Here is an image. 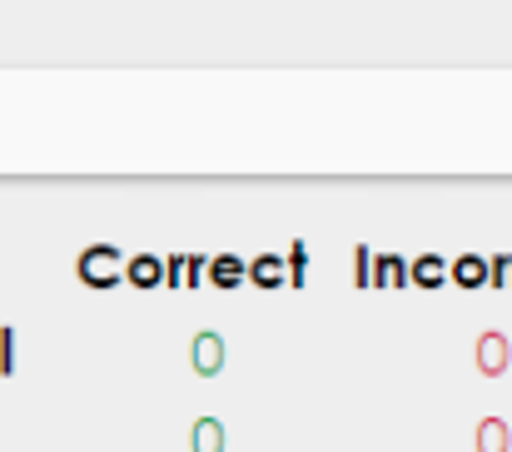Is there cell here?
<instances>
[{"label":"cell","mask_w":512,"mask_h":452,"mask_svg":"<svg viewBox=\"0 0 512 452\" xmlns=\"http://www.w3.org/2000/svg\"><path fill=\"white\" fill-rule=\"evenodd\" d=\"M125 269H130V259H125L115 244H90V249H80V259H75V279H80L85 289H95V294L120 289V284H125Z\"/></svg>","instance_id":"obj_1"},{"label":"cell","mask_w":512,"mask_h":452,"mask_svg":"<svg viewBox=\"0 0 512 452\" xmlns=\"http://www.w3.org/2000/svg\"><path fill=\"white\" fill-rule=\"evenodd\" d=\"M189 363H194L199 378H214V373L224 368V338H219L214 328H199L194 343H189Z\"/></svg>","instance_id":"obj_2"},{"label":"cell","mask_w":512,"mask_h":452,"mask_svg":"<svg viewBox=\"0 0 512 452\" xmlns=\"http://www.w3.org/2000/svg\"><path fill=\"white\" fill-rule=\"evenodd\" d=\"M249 284L254 289H284L289 284V259L284 254H259V259H249Z\"/></svg>","instance_id":"obj_3"},{"label":"cell","mask_w":512,"mask_h":452,"mask_svg":"<svg viewBox=\"0 0 512 452\" xmlns=\"http://www.w3.org/2000/svg\"><path fill=\"white\" fill-rule=\"evenodd\" d=\"M125 284L140 289V294L160 289V284H165V259H160V254H135L130 269H125Z\"/></svg>","instance_id":"obj_4"},{"label":"cell","mask_w":512,"mask_h":452,"mask_svg":"<svg viewBox=\"0 0 512 452\" xmlns=\"http://www.w3.org/2000/svg\"><path fill=\"white\" fill-rule=\"evenodd\" d=\"M239 284H249V264L239 259V254H214L209 259V289H239Z\"/></svg>","instance_id":"obj_5"},{"label":"cell","mask_w":512,"mask_h":452,"mask_svg":"<svg viewBox=\"0 0 512 452\" xmlns=\"http://www.w3.org/2000/svg\"><path fill=\"white\" fill-rule=\"evenodd\" d=\"M408 284H413V259L378 254V264H373V289H408Z\"/></svg>","instance_id":"obj_6"},{"label":"cell","mask_w":512,"mask_h":452,"mask_svg":"<svg viewBox=\"0 0 512 452\" xmlns=\"http://www.w3.org/2000/svg\"><path fill=\"white\" fill-rule=\"evenodd\" d=\"M443 279H453V264L438 254H418L413 259V289H438Z\"/></svg>","instance_id":"obj_7"},{"label":"cell","mask_w":512,"mask_h":452,"mask_svg":"<svg viewBox=\"0 0 512 452\" xmlns=\"http://www.w3.org/2000/svg\"><path fill=\"white\" fill-rule=\"evenodd\" d=\"M189 452H224V423L219 418H199L189 428Z\"/></svg>","instance_id":"obj_8"},{"label":"cell","mask_w":512,"mask_h":452,"mask_svg":"<svg viewBox=\"0 0 512 452\" xmlns=\"http://www.w3.org/2000/svg\"><path fill=\"white\" fill-rule=\"evenodd\" d=\"M488 274H493V269H488L478 254H463V259H453V284H458V289H478Z\"/></svg>","instance_id":"obj_9"},{"label":"cell","mask_w":512,"mask_h":452,"mask_svg":"<svg viewBox=\"0 0 512 452\" xmlns=\"http://www.w3.org/2000/svg\"><path fill=\"white\" fill-rule=\"evenodd\" d=\"M503 363H508V343H503V333H483V338H478V368L498 373Z\"/></svg>","instance_id":"obj_10"},{"label":"cell","mask_w":512,"mask_h":452,"mask_svg":"<svg viewBox=\"0 0 512 452\" xmlns=\"http://www.w3.org/2000/svg\"><path fill=\"white\" fill-rule=\"evenodd\" d=\"M289 284H294V289L309 284V244H304V239L289 244Z\"/></svg>","instance_id":"obj_11"},{"label":"cell","mask_w":512,"mask_h":452,"mask_svg":"<svg viewBox=\"0 0 512 452\" xmlns=\"http://www.w3.org/2000/svg\"><path fill=\"white\" fill-rule=\"evenodd\" d=\"M373 264L378 254H368V244H353V289H373Z\"/></svg>","instance_id":"obj_12"},{"label":"cell","mask_w":512,"mask_h":452,"mask_svg":"<svg viewBox=\"0 0 512 452\" xmlns=\"http://www.w3.org/2000/svg\"><path fill=\"white\" fill-rule=\"evenodd\" d=\"M478 452H508V428H503L498 418H488V423L478 428Z\"/></svg>","instance_id":"obj_13"},{"label":"cell","mask_w":512,"mask_h":452,"mask_svg":"<svg viewBox=\"0 0 512 452\" xmlns=\"http://www.w3.org/2000/svg\"><path fill=\"white\" fill-rule=\"evenodd\" d=\"M165 284L170 289H189V254H170L165 259Z\"/></svg>","instance_id":"obj_14"},{"label":"cell","mask_w":512,"mask_h":452,"mask_svg":"<svg viewBox=\"0 0 512 452\" xmlns=\"http://www.w3.org/2000/svg\"><path fill=\"white\" fill-rule=\"evenodd\" d=\"M15 373V328H0V378Z\"/></svg>","instance_id":"obj_15"}]
</instances>
